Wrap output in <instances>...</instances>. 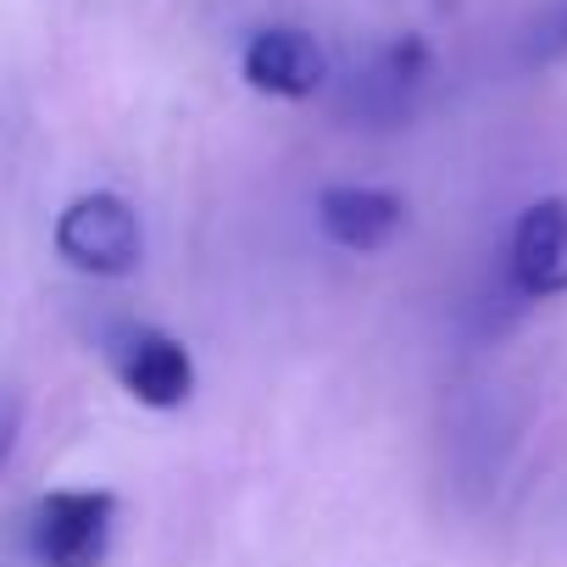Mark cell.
Returning a JSON list of instances; mask_svg holds the SVG:
<instances>
[{"mask_svg": "<svg viewBox=\"0 0 567 567\" xmlns=\"http://www.w3.org/2000/svg\"><path fill=\"white\" fill-rule=\"evenodd\" d=\"M117 379L123 390L151 406V412H178L189 406L195 395V357L178 334H162V329H134L123 346H117Z\"/></svg>", "mask_w": 567, "mask_h": 567, "instance_id": "5", "label": "cell"}, {"mask_svg": "<svg viewBox=\"0 0 567 567\" xmlns=\"http://www.w3.org/2000/svg\"><path fill=\"white\" fill-rule=\"evenodd\" d=\"M401 223H406V200L395 189H379V184H329L318 195V228L340 250L373 256V250H384L401 234Z\"/></svg>", "mask_w": 567, "mask_h": 567, "instance_id": "6", "label": "cell"}, {"mask_svg": "<svg viewBox=\"0 0 567 567\" xmlns=\"http://www.w3.org/2000/svg\"><path fill=\"white\" fill-rule=\"evenodd\" d=\"M561 56H567V0H550V7L534 18V29H528V62L550 68Z\"/></svg>", "mask_w": 567, "mask_h": 567, "instance_id": "8", "label": "cell"}, {"mask_svg": "<svg viewBox=\"0 0 567 567\" xmlns=\"http://www.w3.org/2000/svg\"><path fill=\"white\" fill-rule=\"evenodd\" d=\"M117 534L112 489H45L29 512V550L40 567H106Z\"/></svg>", "mask_w": 567, "mask_h": 567, "instance_id": "2", "label": "cell"}, {"mask_svg": "<svg viewBox=\"0 0 567 567\" xmlns=\"http://www.w3.org/2000/svg\"><path fill=\"white\" fill-rule=\"evenodd\" d=\"M239 73L256 95H272V101H312L329 79V56L323 45L307 34V29H290V23H272V29H256L239 51Z\"/></svg>", "mask_w": 567, "mask_h": 567, "instance_id": "3", "label": "cell"}, {"mask_svg": "<svg viewBox=\"0 0 567 567\" xmlns=\"http://www.w3.org/2000/svg\"><path fill=\"white\" fill-rule=\"evenodd\" d=\"M51 245L68 267L90 278H128L145 261V223L117 189H84L56 212Z\"/></svg>", "mask_w": 567, "mask_h": 567, "instance_id": "1", "label": "cell"}, {"mask_svg": "<svg viewBox=\"0 0 567 567\" xmlns=\"http://www.w3.org/2000/svg\"><path fill=\"white\" fill-rule=\"evenodd\" d=\"M506 267H512V284L528 301L567 296V200L561 195L528 200L517 212L512 245H506Z\"/></svg>", "mask_w": 567, "mask_h": 567, "instance_id": "4", "label": "cell"}, {"mask_svg": "<svg viewBox=\"0 0 567 567\" xmlns=\"http://www.w3.org/2000/svg\"><path fill=\"white\" fill-rule=\"evenodd\" d=\"M423 79H429V45H423L417 34H401V40H390V45L373 56V68H368V79H362V95L395 112V106H406V101L423 90Z\"/></svg>", "mask_w": 567, "mask_h": 567, "instance_id": "7", "label": "cell"}]
</instances>
